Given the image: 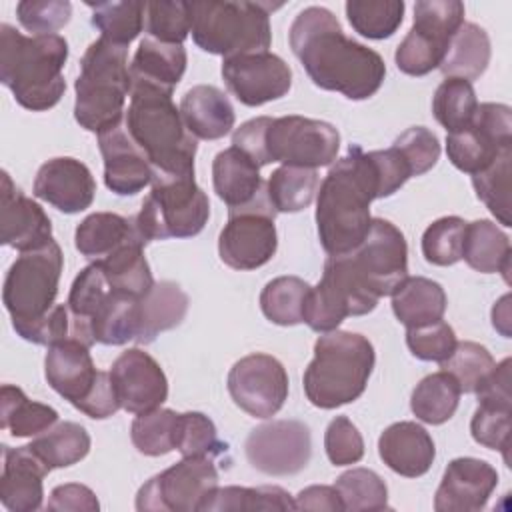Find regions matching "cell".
<instances>
[{"label":"cell","instance_id":"1","mask_svg":"<svg viewBox=\"0 0 512 512\" xmlns=\"http://www.w3.org/2000/svg\"><path fill=\"white\" fill-rule=\"evenodd\" d=\"M294 56L310 80L348 100L374 96L386 76L382 56L348 38L338 18L324 6H308L298 12L288 30Z\"/></svg>","mask_w":512,"mask_h":512},{"label":"cell","instance_id":"2","mask_svg":"<svg viewBox=\"0 0 512 512\" xmlns=\"http://www.w3.org/2000/svg\"><path fill=\"white\" fill-rule=\"evenodd\" d=\"M376 198H380L376 164L370 152L350 144L348 154L330 166L316 198L318 238L330 256L360 246L370 230V204Z\"/></svg>","mask_w":512,"mask_h":512},{"label":"cell","instance_id":"3","mask_svg":"<svg viewBox=\"0 0 512 512\" xmlns=\"http://www.w3.org/2000/svg\"><path fill=\"white\" fill-rule=\"evenodd\" d=\"M66 60L68 42L60 34L24 36L0 24V80L22 108L44 112L60 102Z\"/></svg>","mask_w":512,"mask_h":512},{"label":"cell","instance_id":"4","mask_svg":"<svg viewBox=\"0 0 512 512\" xmlns=\"http://www.w3.org/2000/svg\"><path fill=\"white\" fill-rule=\"evenodd\" d=\"M124 126L152 164L154 176H194L198 144L172 102V90L132 80Z\"/></svg>","mask_w":512,"mask_h":512},{"label":"cell","instance_id":"5","mask_svg":"<svg viewBox=\"0 0 512 512\" xmlns=\"http://www.w3.org/2000/svg\"><path fill=\"white\" fill-rule=\"evenodd\" d=\"M232 146L248 154L260 168L270 162L282 166L320 168L336 162L340 150L338 130L324 120L304 116H258L232 134Z\"/></svg>","mask_w":512,"mask_h":512},{"label":"cell","instance_id":"6","mask_svg":"<svg viewBox=\"0 0 512 512\" xmlns=\"http://www.w3.org/2000/svg\"><path fill=\"white\" fill-rule=\"evenodd\" d=\"M372 342L346 330L322 334L314 344V358L304 370V394L312 406L332 410L358 400L374 370Z\"/></svg>","mask_w":512,"mask_h":512},{"label":"cell","instance_id":"7","mask_svg":"<svg viewBox=\"0 0 512 512\" xmlns=\"http://www.w3.org/2000/svg\"><path fill=\"white\" fill-rule=\"evenodd\" d=\"M74 90V118L84 130L104 134L120 126L126 96L132 90L128 46L102 36L94 40L80 60Z\"/></svg>","mask_w":512,"mask_h":512},{"label":"cell","instance_id":"8","mask_svg":"<svg viewBox=\"0 0 512 512\" xmlns=\"http://www.w3.org/2000/svg\"><path fill=\"white\" fill-rule=\"evenodd\" d=\"M278 6L246 0L188 2L192 40L204 52L224 58L266 52L272 42L270 12Z\"/></svg>","mask_w":512,"mask_h":512},{"label":"cell","instance_id":"9","mask_svg":"<svg viewBox=\"0 0 512 512\" xmlns=\"http://www.w3.org/2000/svg\"><path fill=\"white\" fill-rule=\"evenodd\" d=\"M210 218L206 192L194 176H154L134 226L142 240L192 238L202 232Z\"/></svg>","mask_w":512,"mask_h":512},{"label":"cell","instance_id":"10","mask_svg":"<svg viewBox=\"0 0 512 512\" xmlns=\"http://www.w3.org/2000/svg\"><path fill=\"white\" fill-rule=\"evenodd\" d=\"M64 256L56 240L46 246L20 252L6 272L2 302L20 336L40 322L56 304Z\"/></svg>","mask_w":512,"mask_h":512},{"label":"cell","instance_id":"11","mask_svg":"<svg viewBox=\"0 0 512 512\" xmlns=\"http://www.w3.org/2000/svg\"><path fill=\"white\" fill-rule=\"evenodd\" d=\"M462 24V2L418 0L414 4V24L394 52L398 70L408 76H426L440 68L448 44Z\"/></svg>","mask_w":512,"mask_h":512},{"label":"cell","instance_id":"12","mask_svg":"<svg viewBox=\"0 0 512 512\" xmlns=\"http://www.w3.org/2000/svg\"><path fill=\"white\" fill-rule=\"evenodd\" d=\"M376 298L356 276L346 254L328 256L320 282L310 288L302 322L318 334L336 330L348 316H364L376 308Z\"/></svg>","mask_w":512,"mask_h":512},{"label":"cell","instance_id":"13","mask_svg":"<svg viewBox=\"0 0 512 512\" xmlns=\"http://www.w3.org/2000/svg\"><path fill=\"white\" fill-rule=\"evenodd\" d=\"M218 488V470L214 458L184 456L164 472L152 476L136 494L140 512H194Z\"/></svg>","mask_w":512,"mask_h":512},{"label":"cell","instance_id":"14","mask_svg":"<svg viewBox=\"0 0 512 512\" xmlns=\"http://www.w3.org/2000/svg\"><path fill=\"white\" fill-rule=\"evenodd\" d=\"M276 214L266 190L250 206L230 210L218 236L220 260L234 270H256L270 262L278 248Z\"/></svg>","mask_w":512,"mask_h":512},{"label":"cell","instance_id":"15","mask_svg":"<svg viewBox=\"0 0 512 512\" xmlns=\"http://www.w3.org/2000/svg\"><path fill=\"white\" fill-rule=\"evenodd\" d=\"M346 258L360 282L376 298L390 296L408 276L404 234L384 218H372L366 238Z\"/></svg>","mask_w":512,"mask_h":512},{"label":"cell","instance_id":"16","mask_svg":"<svg viewBox=\"0 0 512 512\" xmlns=\"http://www.w3.org/2000/svg\"><path fill=\"white\" fill-rule=\"evenodd\" d=\"M506 148H512V110L506 104H478L470 126L446 136L448 160L472 176L488 168Z\"/></svg>","mask_w":512,"mask_h":512},{"label":"cell","instance_id":"17","mask_svg":"<svg viewBox=\"0 0 512 512\" xmlns=\"http://www.w3.org/2000/svg\"><path fill=\"white\" fill-rule=\"evenodd\" d=\"M228 392L234 404L254 418H272L288 398V374L280 360L254 352L240 358L228 372Z\"/></svg>","mask_w":512,"mask_h":512},{"label":"cell","instance_id":"18","mask_svg":"<svg viewBox=\"0 0 512 512\" xmlns=\"http://www.w3.org/2000/svg\"><path fill=\"white\" fill-rule=\"evenodd\" d=\"M244 452L252 468L268 476H292L302 472L312 456L310 428L300 420H272L256 426Z\"/></svg>","mask_w":512,"mask_h":512},{"label":"cell","instance_id":"19","mask_svg":"<svg viewBox=\"0 0 512 512\" xmlns=\"http://www.w3.org/2000/svg\"><path fill=\"white\" fill-rule=\"evenodd\" d=\"M222 78L244 106H262L288 94L290 66L272 52H250L222 60Z\"/></svg>","mask_w":512,"mask_h":512},{"label":"cell","instance_id":"20","mask_svg":"<svg viewBox=\"0 0 512 512\" xmlns=\"http://www.w3.org/2000/svg\"><path fill=\"white\" fill-rule=\"evenodd\" d=\"M110 380L120 408L130 414L160 408L168 398V380L164 370L140 348H130L112 362Z\"/></svg>","mask_w":512,"mask_h":512},{"label":"cell","instance_id":"21","mask_svg":"<svg viewBox=\"0 0 512 512\" xmlns=\"http://www.w3.org/2000/svg\"><path fill=\"white\" fill-rule=\"evenodd\" d=\"M50 240L54 238L48 214L4 170L0 188V242L18 252H30L46 246Z\"/></svg>","mask_w":512,"mask_h":512},{"label":"cell","instance_id":"22","mask_svg":"<svg viewBox=\"0 0 512 512\" xmlns=\"http://www.w3.org/2000/svg\"><path fill=\"white\" fill-rule=\"evenodd\" d=\"M32 192L64 214H78L94 202L96 182L84 162L58 156L38 168Z\"/></svg>","mask_w":512,"mask_h":512},{"label":"cell","instance_id":"23","mask_svg":"<svg viewBox=\"0 0 512 512\" xmlns=\"http://www.w3.org/2000/svg\"><path fill=\"white\" fill-rule=\"evenodd\" d=\"M498 486V472L480 458H454L434 494L436 512H476L482 510Z\"/></svg>","mask_w":512,"mask_h":512},{"label":"cell","instance_id":"24","mask_svg":"<svg viewBox=\"0 0 512 512\" xmlns=\"http://www.w3.org/2000/svg\"><path fill=\"white\" fill-rule=\"evenodd\" d=\"M98 148L104 160V184L118 196H134L154 180V168L146 154L130 138L126 126L98 134Z\"/></svg>","mask_w":512,"mask_h":512},{"label":"cell","instance_id":"25","mask_svg":"<svg viewBox=\"0 0 512 512\" xmlns=\"http://www.w3.org/2000/svg\"><path fill=\"white\" fill-rule=\"evenodd\" d=\"M44 376L54 392L78 408L94 390L100 370L90 356V346L78 340H64L48 346Z\"/></svg>","mask_w":512,"mask_h":512},{"label":"cell","instance_id":"26","mask_svg":"<svg viewBox=\"0 0 512 512\" xmlns=\"http://www.w3.org/2000/svg\"><path fill=\"white\" fill-rule=\"evenodd\" d=\"M50 468L30 446L2 450L0 502L10 512L40 510L44 500V478Z\"/></svg>","mask_w":512,"mask_h":512},{"label":"cell","instance_id":"27","mask_svg":"<svg viewBox=\"0 0 512 512\" xmlns=\"http://www.w3.org/2000/svg\"><path fill=\"white\" fill-rule=\"evenodd\" d=\"M378 454L392 472L406 478H418L430 470L436 458V448L426 428L416 422L402 420L390 424L380 434Z\"/></svg>","mask_w":512,"mask_h":512},{"label":"cell","instance_id":"28","mask_svg":"<svg viewBox=\"0 0 512 512\" xmlns=\"http://www.w3.org/2000/svg\"><path fill=\"white\" fill-rule=\"evenodd\" d=\"M212 182L214 192L230 210L250 206L266 190V182L260 176V166L236 146H230L214 156Z\"/></svg>","mask_w":512,"mask_h":512},{"label":"cell","instance_id":"29","mask_svg":"<svg viewBox=\"0 0 512 512\" xmlns=\"http://www.w3.org/2000/svg\"><path fill=\"white\" fill-rule=\"evenodd\" d=\"M180 116L186 130L198 140L224 138L236 120L230 98L210 84H198L182 96Z\"/></svg>","mask_w":512,"mask_h":512},{"label":"cell","instance_id":"30","mask_svg":"<svg viewBox=\"0 0 512 512\" xmlns=\"http://www.w3.org/2000/svg\"><path fill=\"white\" fill-rule=\"evenodd\" d=\"M188 294L170 280L154 286L138 300V344H150L160 332L176 328L188 312Z\"/></svg>","mask_w":512,"mask_h":512},{"label":"cell","instance_id":"31","mask_svg":"<svg viewBox=\"0 0 512 512\" xmlns=\"http://www.w3.org/2000/svg\"><path fill=\"white\" fill-rule=\"evenodd\" d=\"M186 50L182 44H166L146 36L130 62V76L134 82L154 84L174 90L186 70Z\"/></svg>","mask_w":512,"mask_h":512},{"label":"cell","instance_id":"32","mask_svg":"<svg viewBox=\"0 0 512 512\" xmlns=\"http://www.w3.org/2000/svg\"><path fill=\"white\" fill-rule=\"evenodd\" d=\"M390 296L392 312L406 328L442 320L448 304L444 288L424 276H406Z\"/></svg>","mask_w":512,"mask_h":512},{"label":"cell","instance_id":"33","mask_svg":"<svg viewBox=\"0 0 512 512\" xmlns=\"http://www.w3.org/2000/svg\"><path fill=\"white\" fill-rule=\"evenodd\" d=\"M510 238L490 220H474L466 224L462 258L466 264L482 274L500 272L510 282Z\"/></svg>","mask_w":512,"mask_h":512},{"label":"cell","instance_id":"34","mask_svg":"<svg viewBox=\"0 0 512 512\" xmlns=\"http://www.w3.org/2000/svg\"><path fill=\"white\" fill-rule=\"evenodd\" d=\"M144 246L146 242L136 236L118 246L106 258L96 260L102 266L104 278L112 290L132 298H142L154 286L150 264L144 256Z\"/></svg>","mask_w":512,"mask_h":512},{"label":"cell","instance_id":"35","mask_svg":"<svg viewBox=\"0 0 512 512\" xmlns=\"http://www.w3.org/2000/svg\"><path fill=\"white\" fill-rule=\"evenodd\" d=\"M136 236L140 234L134 226V218L130 220L116 212H94L76 226L74 244L82 256L96 262Z\"/></svg>","mask_w":512,"mask_h":512},{"label":"cell","instance_id":"36","mask_svg":"<svg viewBox=\"0 0 512 512\" xmlns=\"http://www.w3.org/2000/svg\"><path fill=\"white\" fill-rule=\"evenodd\" d=\"M490 54L492 48L486 30L474 22H464L452 36L440 70L446 78H464L470 82L486 72Z\"/></svg>","mask_w":512,"mask_h":512},{"label":"cell","instance_id":"37","mask_svg":"<svg viewBox=\"0 0 512 512\" xmlns=\"http://www.w3.org/2000/svg\"><path fill=\"white\" fill-rule=\"evenodd\" d=\"M58 422V412L42 402L30 400L22 388L4 384L0 390V428L16 438L38 436Z\"/></svg>","mask_w":512,"mask_h":512},{"label":"cell","instance_id":"38","mask_svg":"<svg viewBox=\"0 0 512 512\" xmlns=\"http://www.w3.org/2000/svg\"><path fill=\"white\" fill-rule=\"evenodd\" d=\"M460 386L452 374L440 370L424 376L410 396L412 414L432 426L448 422L460 402Z\"/></svg>","mask_w":512,"mask_h":512},{"label":"cell","instance_id":"39","mask_svg":"<svg viewBox=\"0 0 512 512\" xmlns=\"http://www.w3.org/2000/svg\"><path fill=\"white\" fill-rule=\"evenodd\" d=\"M28 446L50 470L66 468L86 458L90 452V434L82 424L58 422L38 434Z\"/></svg>","mask_w":512,"mask_h":512},{"label":"cell","instance_id":"40","mask_svg":"<svg viewBox=\"0 0 512 512\" xmlns=\"http://www.w3.org/2000/svg\"><path fill=\"white\" fill-rule=\"evenodd\" d=\"M318 172L314 168L280 166L266 182V196L276 212H300L318 194Z\"/></svg>","mask_w":512,"mask_h":512},{"label":"cell","instance_id":"41","mask_svg":"<svg viewBox=\"0 0 512 512\" xmlns=\"http://www.w3.org/2000/svg\"><path fill=\"white\" fill-rule=\"evenodd\" d=\"M310 284L298 276H278L260 292L262 314L278 326H296L302 322L304 302Z\"/></svg>","mask_w":512,"mask_h":512},{"label":"cell","instance_id":"42","mask_svg":"<svg viewBox=\"0 0 512 512\" xmlns=\"http://www.w3.org/2000/svg\"><path fill=\"white\" fill-rule=\"evenodd\" d=\"M92 10V26L100 30V36L128 46L144 26L146 2L140 0H122V2H88Z\"/></svg>","mask_w":512,"mask_h":512},{"label":"cell","instance_id":"43","mask_svg":"<svg viewBox=\"0 0 512 512\" xmlns=\"http://www.w3.org/2000/svg\"><path fill=\"white\" fill-rule=\"evenodd\" d=\"M204 512H240V510H296L294 498L280 486H226L216 488L202 508Z\"/></svg>","mask_w":512,"mask_h":512},{"label":"cell","instance_id":"44","mask_svg":"<svg viewBox=\"0 0 512 512\" xmlns=\"http://www.w3.org/2000/svg\"><path fill=\"white\" fill-rule=\"evenodd\" d=\"M346 16L350 26L364 38H390L404 20L406 4L402 0H348Z\"/></svg>","mask_w":512,"mask_h":512},{"label":"cell","instance_id":"45","mask_svg":"<svg viewBox=\"0 0 512 512\" xmlns=\"http://www.w3.org/2000/svg\"><path fill=\"white\" fill-rule=\"evenodd\" d=\"M476 108V92L472 88V82L464 78H444L432 98L434 118L446 128L448 134L460 132L470 126Z\"/></svg>","mask_w":512,"mask_h":512},{"label":"cell","instance_id":"46","mask_svg":"<svg viewBox=\"0 0 512 512\" xmlns=\"http://www.w3.org/2000/svg\"><path fill=\"white\" fill-rule=\"evenodd\" d=\"M178 412L170 408H154L136 414L130 426V438L144 456H164L176 450Z\"/></svg>","mask_w":512,"mask_h":512},{"label":"cell","instance_id":"47","mask_svg":"<svg viewBox=\"0 0 512 512\" xmlns=\"http://www.w3.org/2000/svg\"><path fill=\"white\" fill-rule=\"evenodd\" d=\"M510 164L512 148H506L488 168L472 176L476 196L486 204L502 226H512L510 218Z\"/></svg>","mask_w":512,"mask_h":512},{"label":"cell","instance_id":"48","mask_svg":"<svg viewBox=\"0 0 512 512\" xmlns=\"http://www.w3.org/2000/svg\"><path fill=\"white\" fill-rule=\"evenodd\" d=\"M334 488L340 494L344 510H384L388 508L386 482L368 468H352L336 478Z\"/></svg>","mask_w":512,"mask_h":512},{"label":"cell","instance_id":"49","mask_svg":"<svg viewBox=\"0 0 512 512\" xmlns=\"http://www.w3.org/2000/svg\"><path fill=\"white\" fill-rule=\"evenodd\" d=\"M496 362L486 346L478 342H456L454 352L440 362V368L454 376V380L460 386V392L474 394L482 382L490 376Z\"/></svg>","mask_w":512,"mask_h":512},{"label":"cell","instance_id":"50","mask_svg":"<svg viewBox=\"0 0 512 512\" xmlns=\"http://www.w3.org/2000/svg\"><path fill=\"white\" fill-rule=\"evenodd\" d=\"M510 416L512 402L478 400V408L470 420L472 438L490 450L502 452L506 462L510 446Z\"/></svg>","mask_w":512,"mask_h":512},{"label":"cell","instance_id":"51","mask_svg":"<svg viewBox=\"0 0 512 512\" xmlns=\"http://www.w3.org/2000/svg\"><path fill=\"white\" fill-rule=\"evenodd\" d=\"M466 224L458 216H442L434 220L422 234V254L434 266H452L462 260V244Z\"/></svg>","mask_w":512,"mask_h":512},{"label":"cell","instance_id":"52","mask_svg":"<svg viewBox=\"0 0 512 512\" xmlns=\"http://www.w3.org/2000/svg\"><path fill=\"white\" fill-rule=\"evenodd\" d=\"M176 450L182 456L216 458L226 452V444L218 438V430L206 414L182 412L176 426Z\"/></svg>","mask_w":512,"mask_h":512},{"label":"cell","instance_id":"53","mask_svg":"<svg viewBox=\"0 0 512 512\" xmlns=\"http://www.w3.org/2000/svg\"><path fill=\"white\" fill-rule=\"evenodd\" d=\"M146 32L166 44H182L190 34V10L182 0L146 2Z\"/></svg>","mask_w":512,"mask_h":512},{"label":"cell","instance_id":"54","mask_svg":"<svg viewBox=\"0 0 512 512\" xmlns=\"http://www.w3.org/2000/svg\"><path fill=\"white\" fill-rule=\"evenodd\" d=\"M456 334L444 320L406 330V346L424 362H444L456 348Z\"/></svg>","mask_w":512,"mask_h":512},{"label":"cell","instance_id":"55","mask_svg":"<svg viewBox=\"0 0 512 512\" xmlns=\"http://www.w3.org/2000/svg\"><path fill=\"white\" fill-rule=\"evenodd\" d=\"M108 292H110V286L104 278L102 266L98 262H92L86 268H82L74 278L66 304L76 316L90 322L96 310L106 300Z\"/></svg>","mask_w":512,"mask_h":512},{"label":"cell","instance_id":"56","mask_svg":"<svg viewBox=\"0 0 512 512\" xmlns=\"http://www.w3.org/2000/svg\"><path fill=\"white\" fill-rule=\"evenodd\" d=\"M16 16L34 36L56 34L70 22L72 4L68 0H22L16 4Z\"/></svg>","mask_w":512,"mask_h":512},{"label":"cell","instance_id":"57","mask_svg":"<svg viewBox=\"0 0 512 512\" xmlns=\"http://www.w3.org/2000/svg\"><path fill=\"white\" fill-rule=\"evenodd\" d=\"M392 146L408 162L412 176L426 174L440 158V142L436 134L424 126L408 128L394 140Z\"/></svg>","mask_w":512,"mask_h":512},{"label":"cell","instance_id":"58","mask_svg":"<svg viewBox=\"0 0 512 512\" xmlns=\"http://www.w3.org/2000/svg\"><path fill=\"white\" fill-rule=\"evenodd\" d=\"M326 456L334 466L356 464L364 456V440L358 428L346 416H336L330 420L324 432Z\"/></svg>","mask_w":512,"mask_h":512},{"label":"cell","instance_id":"59","mask_svg":"<svg viewBox=\"0 0 512 512\" xmlns=\"http://www.w3.org/2000/svg\"><path fill=\"white\" fill-rule=\"evenodd\" d=\"M46 508L48 510H58V512H66V510L96 512L100 508V502L88 486L70 482V484H60L50 492Z\"/></svg>","mask_w":512,"mask_h":512},{"label":"cell","instance_id":"60","mask_svg":"<svg viewBox=\"0 0 512 512\" xmlns=\"http://www.w3.org/2000/svg\"><path fill=\"white\" fill-rule=\"evenodd\" d=\"M76 410L84 412L88 418H94V420L110 418L112 414H116L120 410V402H118V396L114 392L110 372L100 370V376H98V382H96L94 390L90 392V396Z\"/></svg>","mask_w":512,"mask_h":512},{"label":"cell","instance_id":"61","mask_svg":"<svg viewBox=\"0 0 512 512\" xmlns=\"http://www.w3.org/2000/svg\"><path fill=\"white\" fill-rule=\"evenodd\" d=\"M296 510H344L334 486H308L294 498Z\"/></svg>","mask_w":512,"mask_h":512},{"label":"cell","instance_id":"62","mask_svg":"<svg viewBox=\"0 0 512 512\" xmlns=\"http://www.w3.org/2000/svg\"><path fill=\"white\" fill-rule=\"evenodd\" d=\"M492 326L510 338V294H504L492 308Z\"/></svg>","mask_w":512,"mask_h":512}]
</instances>
